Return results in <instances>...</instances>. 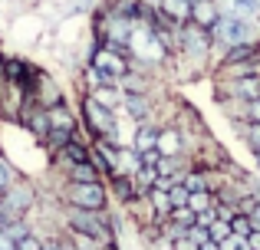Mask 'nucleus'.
<instances>
[{
	"label": "nucleus",
	"instance_id": "bb28decb",
	"mask_svg": "<svg viewBox=\"0 0 260 250\" xmlns=\"http://www.w3.org/2000/svg\"><path fill=\"white\" fill-rule=\"evenodd\" d=\"M247 141L254 148H260V122H250V128H247Z\"/></svg>",
	"mask_w": 260,
	"mask_h": 250
},
{
	"label": "nucleus",
	"instance_id": "0eeeda50",
	"mask_svg": "<svg viewBox=\"0 0 260 250\" xmlns=\"http://www.w3.org/2000/svg\"><path fill=\"white\" fill-rule=\"evenodd\" d=\"M158 10L172 23H188L191 20V0H158Z\"/></svg>",
	"mask_w": 260,
	"mask_h": 250
},
{
	"label": "nucleus",
	"instance_id": "473e14b6",
	"mask_svg": "<svg viewBox=\"0 0 260 250\" xmlns=\"http://www.w3.org/2000/svg\"><path fill=\"white\" fill-rule=\"evenodd\" d=\"M0 83H4V66H0Z\"/></svg>",
	"mask_w": 260,
	"mask_h": 250
},
{
	"label": "nucleus",
	"instance_id": "423d86ee",
	"mask_svg": "<svg viewBox=\"0 0 260 250\" xmlns=\"http://www.w3.org/2000/svg\"><path fill=\"white\" fill-rule=\"evenodd\" d=\"M0 201H4L7 207H10V211H23V207H30L33 204V191L26 185H20V188H7L4 194H0Z\"/></svg>",
	"mask_w": 260,
	"mask_h": 250
},
{
	"label": "nucleus",
	"instance_id": "2f4dec72",
	"mask_svg": "<svg viewBox=\"0 0 260 250\" xmlns=\"http://www.w3.org/2000/svg\"><path fill=\"white\" fill-rule=\"evenodd\" d=\"M198 250H221V247H217V240H204V244H198Z\"/></svg>",
	"mask_w": 260,
	"mask_h": 250
},
{
	"label": "nucleus",
	"instance_id": "ddd939ff",
	"mask_svg": "<svg viewBox=\"0 0 260 250\" xmlns=\"http://www.w3.org/2000/svg\"><path fill=\"white\" fill-rule=\"evenodd\" d=\"M43 138H50V145H53V148H63L66 141H70V138H76V135H73V128L50 125V128H46V135H43Z\"/></svg>",
	"mask_w": 260,
	"mask_h": 250
},
{
	"label": "nucleus",
	"instance_id": "20e7f679",
	"mask_svg": "<svg viewBox=\"0 0 260 250\" xmlns=\"http://www.w3.org/2000/svg\"><path fill=\"white\" fill-rule=\"evenodd\" d=\"M66 201L73 207H106V188L102 181H73Z\"/></svg>",
	"mask_w": 260,
	"mask_h": 250
},
{
	"label": "nucleus",
	"instance_id": "9d476101",
	"mask_svg": "<svg viewBox=\"0 0 260 250\" xmlns=\"http://www.w3.org/2000/svg\"><path fill=\"white\" fill-rule=\"evenodd\" d=\"M257 56V46L254 43H237L228 50V56H224V66H234V63H244V59H254Z\"/></svg>",
	"mask_w": 260,
	"mask_h": 250
},
{
	"label": "nucleus",
	"instance_id": "39448f33",
	"mask_svg": "<svg viewBox=\"0 0 260 250\" xmlns=\"http://www.w3.org/2000/svg\"><path fill=\"white\" fill-rule=\"evenodd\" d=\"M181 43H184V50H191L194 56H201V53H208V46H211V33L204 30V26H188L184 37H181Z\"/></svg>",
	"mask_w": 260,
	"mask_h": 250
},
{
	"label": "nucleus",
	"instance_id": "f3484780",
	"mask_svg": "<svg viewBox=\"0 0 260 250\" xmlns=\"http://www.w3.org/2000/svg\"><path fill=\"white\" fill-rule=\"evenodd\" d=\"M59 152H63V158H70V161H89V155H86V148L79 145L76 138H70L66 141L63 148H59Z\"/></svg>",
	"mask_w": 260,
	"mask_h": 250
},
{
	"label": "nucleus",
	"instance_id": "5701e85b",
	"mask_svg": "<svg viewBox=\"0 0 260 250\" xmlns=\"http://www.w3.org/2000/svg\"><path fill=\"white\" fill-rule=\"evenodd\" d=\"M115 191H119V198H122V201H128V198L135 194V185H132L128 178H119V174H115Z\"/></svg>",
	"mask_w": 260,
	"mask_h": 250
},
{
	"label": "nucleus",
	"instance_id": "f257e3e1",
	"mask_svg": "<svg viewBox=\"0 0 260 250\" xmlns=\"http://www.w3.org/2000/svg\"><path fill=\"white\" fill-rule=\"evenodd\" d=\"M70 227L86 237H92L95 244L102 247H115V234H112V224L109 218L102 214V207H73L70 204Z\"/></svg>",
	"mask_w": 260,
	"mask_h": 250
},
{
	"label": "nucleus",
	"instance_id": "7ed1b4c3",
	"mask_svg": "<svg viewBox=\"0 0 260 250\" xmlns=\"http://www.w3.org/2000/svg\"><path fill=\"white\" fill-rule=\"evenodd\" d=\"M83 112H86V122H89V128H92V132L99 135V138L115 141V116L109 112V105L95 102V99H86Z\"/></svg>",
	"mask_w": 260,
	"mask_h": 250
},
{
	"label": "nucleus",
	"instance_id": "f8f14e48",
	"mask_svg": "<svg viewBox=\"0 0 260 250\" xmlns=\"http://www.w3.org/2000/svg\"><path fill=\"white\" fill-rule=\"evenodd\" d=\"M70 181H99V168L89 165V161H76L70 168Z\"/></svg>",
	"mask_w": 260,
	"mask_h": 250
},
{
	"label": "nucleus",
	"instance_id": "4be33fe9",
	"mask_svg": "<svg viewBox=\"0 0 260 250\" xmlns=\"http://www.w3.org/2000/svg\"><path fill=\"white\" fill-rule=\"evenodd\" d=\"M241 116L247 119V122H260V99H247L241 109Z\"/></svg>",
	"mask_w": 260,
	"mask_h": 250
},
{
	"label": "nucleus",
	"instance_id": "c85d7f7f",
	"mask_svg": "<svg viewBox=\"0 0 260 250\" xmlns=\"http://www.w3.org/2000/svg\"><path fill=\"white\" fill-rule=\"evenodd\" d=\"M247 247L250 250H260V227H254V231L247 234Z\"/></svg>",
	"mask_w": 260,
	"mask_h": 250
},
{
	"label": "nucleus",
	"instance_id": "412c9836",
	"mask_svg": "<svg viewBox=\"0 0 260 250\" xmlns=\"http://www.w3.org/2000/svg\"><path fill=\"white\" fill-rule=\"evenodd\" d=\"M217 247H221V250H250L247 237H241V234H228L224 240H217Z\"/></svg>",
	"mask_w": 260,
	"mask_h": 250
},
{
	"label": "nucleus",
	"instance_id": "a211bd4d",
	"mask_svg": "<svg viewBox=\"0 0 260 250\" xmlns=\"http://www.w3.org/2000/svg\"><path fill=\"white\" fill-rule=\"evenodd\" d=\"M168 218H172V224H181V227L194 224V211H191L188 204H181V207H172V211H168Z\"/></svg>",
	"mask_w": 260,
	"mask_h": 250
},
{
	"label": "nucleus",
	"instance_id": "a878e982",
	"mask_svg": "<svg viewBox=\"0 0 260 250\" xmlns=\"http://www.w3.org/2000/svg\"><path fill=\"white\" fill-rule=\"evenodd\" d=\"M214 214H217L221 221H231V218L237 214V207H234V204H214Z\"/></svg>",
	"mask_w": 260,
	"mask_h": 250
},
{
	"label": "nucleus",
	"instance_id": "9b49d317",
	"mask_svg": "<svg viewBox=\"0 0 260 250\" xmlns=\"http://www.w3.org/2000/svg\"><path fill=\"white\" fill-rule=\"evenodd\" d=\"M148 201H152V207H155V211H158V218L165 221V218H168V211H172V201H168L165 188L152 185V191H148Z\"/></svg>",
	"mask_w": 260,
	"mask_h": 250
},
{
	"label": "nucleus",
	"instance_id": "1a4fd4ad",
	"mask_svg": "<svg viewBox=\"0 0 260 250\" xmlns=\"http://www.w3.org/2000/svg\"><path fill=\"white\" fill-rule=\"evenodd\" d=\"M155 152H158V155H178V152H181V135H178V132H158Z\"/></svg>",
	"mask_w": 260,
	"mask_h": 250
},
{
	"label": "nucleus",
	"instance_id": "cd10ccee",
	"mask_svg": "<svg viewBox=\"0 0 260 250\" xmlns=\"http://www.w3.org/2000/svg\"><path fill=\"white\" fill-rule=\"evenodd\" d=\"M247 218H250V227H260V201H254V204H250Z\"/></svg>",
	"mask_w": 260,
	"mask_h": 250
},
{
	"label": "nucleus",
	"instance_id": "2eb2a0df",
	"mask_svg": "<svg viewBox=\"0 0 260 250\" xmlns=\"http://www.w3.org/2000/svg\"><path fill=\"white\" fill-rule=\"evenodd\" d=\"M46 119H50V125H59V128H76V122H73V116L63 109V105H53V112H46Z\"/></svg>",
	"mask_w": 260,
	"mask_h": 250
},
{
	"label": "nucleus",
	"instance_id": "6e6552de",
	"mask_svg": "<svg viewBox=\"0 0 260 250\" xmlns=\"http://www.w3.org/2000/svg\"><path fill=\"white\" fill-rule=\"evenodd\" d=\"M231 96H241V99H260V73L234 79V83H231Z\"/></svg>",
	"mask_w": 260,
	"mask_h": 250
},
{
	"label": "nucleus",
	"instance_id": "7c9ffc66",
	"mask_svg": "<svg viewBox=\"0 0 260 250\" xmlns=\"http://www.w3.org/2000/svg\"><path fill=\"white\" fill-rule=\"evenodd\" d=\"M13 247H17V244H13V240H10V237H7V234H4V231H0V250H13Z\"/></svg>",
	"mask_w": 260,
	"mask_h": 250
},
{
	"label": "nucleus",
	"instance_id": "4468645a",
	"mask_svg": "<svg viewBox=\"0 0 260 250\" xmlns=\"http://www.w3.org/2000/svg\"><path fill=\"white\" fill-rule=\"evenodd\" d=\"M155 141H158V132L148 125L139 128V135H135V152H148V148H155Z\"/></svg>",
	"mask_w": 260,
	"mask_h": 250
},
{
	"label": "nucleus",
	"instance_id": "aec40b11",
	"mask_svg": "<svg viewBox=\"0 0 260 250\" xmlns=\"http://www.w3.org/2000/svg\"><path fill=\"white\" fill-rule=\"evenodd\" d=\"M250 231H254V227H250V218H247V214H241V211H237L234 218H231V234H241V237H247Z\"/></svg>",
	"mask_w": 260,
	"mask_h": 250
},
{
	"label": "nucleus",
	"instance_id": "c756f323",
	"mask_svg": "<svg viewBox=\"0 0 260 250\" xmlns=\"http://www.w3.org/2000/svg\"><path fill=\"white\" fill-rule=\"evenodd\" d=\"M175 250H198V244H191L188 237H178L175 240Z\"/></svg>",
	"mask_w": 260,
	"mask_h": 250
},
{
	"label": "nucleus",
	"instance_id": "393cba45",
	"mask_svg": "<svg viewBox=\"0 0 260 250\" xmlns=\"http://www.w3.org/2000/svg\"><path fill=\"white\" fill-rule=\"evenodd\" d=\"M13 250H43V244H40L37 237H30V234H26V237L17 240V247H13Z\"/></svg>",
	"mask_w": 260,
	"mask_h": 250
},
{
	"label": "nucleus",
	"instance_id": "6ab92c4d",
	"mask_svg": "<svg viewBox=\"0 0 260 250\" xmlns=\"http://www.w3.org/2000/svg\"><path fill=\"white\" fill-rule=\"evenodd\" d=\"M228 234H231V221H221V218H214V221L208 224V237H211V240H224Z\"/></svg>",
	"mask_w": 260,
	"mask_h": 250
},
{
	"label": "nucleus",
	"instance_id": "b1692460",
	"mask_svg": "<svg viewBox=\"0 0 260 250\" xmlns=\"http://www.w3.org/2000/svg\"><path fill=\"white\" fill-rule=\"evenodd\" d=\"M13 185V174H10V165L7 161H0V194L7 191V188Z\"/></svg>",
	"mask_w": 260,
	"mask_h": 250
},
{
	"label": "nucleus",
	"instance_id": "72a5a7b5",
	"mask_svg": "<svg viewBox=\"0 0 260 250\" xmlns=\"http://www.w3.org/2000/svg\"><path fill=\"white\" fill-rule=\"evenodd\" d=\"M254 152H257V161H260V148H254Z\"/></svg>",
	"mask_w": 260,
	"mask_h": 250
},
{
	"label": "nucleus",
	"instance_id": "f03ea898",
	"mask_svg": "<svg viewBox=\"0 0 260 250\" xmlns=\"http://www.w3.org/2000/svg\"><path fill=\"white\" fill-rule=\"evenodd\" d=\"M211 37L221 40V43H228V46L254 43V30H250L244 20H237V17H217L214 23H211Z\"/></svg>",
	"mask_w": 260,
	"mask_h": 250
},
{
	"label": "nucleus",
	"instance_id": "dca6fc26",
	"mask_svg": "<svg viewBox=\"0 0 260 250\" xmlns=\"http://www.w3.org/2000/svg\"><path fill=\"white\" fill-rule=\"evenodd\" d=\"M23 122L30 125L37 135H46V128H50V119H46V112H26Z\"/></svg>",
	"mask_w": 260,
	"mask_h": 250
}]
</instances>
